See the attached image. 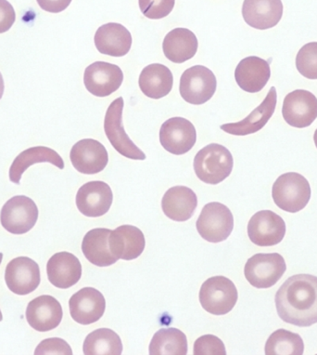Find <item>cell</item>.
<instances>
[{"label":"cell","instance_id":"cell-1","mask_svg":"<svg viewBox=\"0 0 317 355\" xmlns=\"http://www.w3.org/2000/svg\"><path fill=\"white\" fill-rule=\"evenodd\" d=\"M275 302L281 320L300 327L313 326L317 323V277H289L278 289Z\"/></svg>","mask_w":317,"mask_h":355},{"label":"cell","instance_id":"cell-2","mask_svg":"<svg viewBox=\"0 0 317 355\" xmlns=\"http://www.w3.org/2000/svg\"><path fill=\"white\" fill-rule=\"evenodd\" d=\"M234 160L225 146L210 144L205 146L194 158V171L197 177L207 184L217 185L231 174Z\"/></svg>","mask_w":317,"mask_h":355},{"label":"cell","instance_id":"cell-3","mask_svg":"<svg viewBox=\"0 0 317 355\" xmlns=\"http://www.w3.org/2000/svg\"><path fill=\"white\" fill-rule=\"evenodd\" d=\"M311 195L307 179L296 172L281 175L272 188L275 204L289 213H297L305 209L310 201Z\"/></svg>","mask_w":317,"mask_h":355},{"label":"cell","instance_id":"cell-4","mask_svg":"<svg viewBox=\"0 0 317 355\" xmlns=\"http://www.w3.org/2000/svg\"><path fill=\"white\" fill-rule=\"evenodd\" d=\"M239 299L237 289L230 279L214 277L205 281L199 291V302L206 312L214 315L230 313Z\"/></svg>","mask_w":317,"mask_h":355},{"label":"cell","instance_id":"cell-5","mask_svg":"<svg viewBox=\"0 0 317 355\" xmlns=\"http://www.w3.org/2000/svg\"><path fill=\"white\" fill-rule=\"evenodd\" d=\"M196 226L199 236L206 241L223 242L233 231V215L225 205L212 202L202 209Z\"/></svg>","mask_w":317,"mask_h":355},{"label":"cell","instance_id":"cell-6","mask_svg":"<svg viewBox=\"0 0 317 355\" xmlns=\"http://www.w3.org/2000/svg\"><path fill=\"white\" fill-rule=\"evenodd\" d=\"M287 271L283 257L278 253L255 254L246 262V279L256 288H269L281 279Z\"/></svg>","mask_w":317,"mask_h":355},{"label":"cell","instance_id":"cell-7","mask_svg":"<svg viewBox=\"0 0 317 355\" xmlns=\"http://www.w3.org/2000/svg\"><path fill=\"white\" fill-rule=\"evenodd\" d=\"M124 99L117 98L109 106L104 119V130L114 148L123 157L133 160H145L146 155L133 143L123 125Z\"/></svg>","mask_w":317,"mask_h":355},{"label":"cell","instance_id":"cell-8","mask_svg":"<svg viewBox=\"0 0 317 355\" xmlns=\"http://www.w3.org/2000/svg\"><path fill=\"white\" fill-rule=\"evenodd\" d=\"M217 87V78L212 71L202 65H195L183 73L179 92L185 102L201 105L212 99Z\"/></svg>","mask_w":317,"mask_h":355},{"label":"cell","instance_id":"cell-9","mask_svg":"<svg viewBox=\"0 0 317 355\" xmlns=\"http://www.w3.org/2000/svg\"><path fill=\"white\" fill-rule=\"evenodd\" d=\"M38 209L26 196H16L5 203L0 212V221L5 230L13 234L28 233L35 227Z\"/></svg>","mask_w":317,"mask_h":355},{"label":"cell","instance_id":"cell-10","mask_svg":"<svg viewBox=\"0 0 317 355\" xmlns=\"http://www.w3.org/2000/svg\"><path fill=\"white\" fill-rule=\"evenodd\" d=\"M286 231L285 221L271 210L257 212L248 221V236L259 247L280 244L285 237Z\"/></svg>","mask_w":317,"mask_h":355},{"label":"cell","instance_id":"cell-11","mask_svg":"<svg viewBox=\"0 0 317 355\" xmlns=\"http://www.w3.org/2000/svg\"><path fill=\"white\" fill-rule=\"evenodd\" d=\"M124 81V73L118 65L96 62L84 70V83L96 97H108L116 92Z\"/></svg>","mask_w":317,"mask_h":355},{"label":"cell","instance_id":"cell-12","mask_svg":"<svg viewBox=\"0 0 317 355\" xmlns=\"http://www.w3.org/2000/svg\"><path fill=\"white\" fill-rule=\"evenodd\" d=\"M196 141V128L190 120L173 117L166 120L161 127L160 143L171 154H187L195 146Z\"/></svg>","mask_w":317,"mask_h":355},{"label":"cell","instance_id":"cell-13","mask_svg":"<svg viewBox=\"0 0 317 355\" xmlns=\"http://www.w3.org/2000/svg\"><path fill=\"white\" fill-rule=\"evenodd\" d=\"M5 281L15 294L26 296L34 292L41 281L39 265L28 257H18L7 265Z\"/></svg>","mask_w":317,"mask_h":355},{"label":"cell","instance_id":"cell-14","mask_svg":"<svg viewBox=\"0 0 317 355\" xmlns=\"http://www.w3.org/2000/svg\"><path fill=\"white\" fill-rule=\"evenodd\" d=\"M282 114L291 127L307 128L317 119V98L305 89H296L285 97Z\"/></svg>","mask_w":317,"mask_h":355},{"label":"cell","instance_id":"cell-15","mask_svg":"<svg viewBox=\"0 0 317 355\" xmlns=\"http://www.w3.org/2000/svg\"><path fill=\"white\" fill-rule=\"evenodd\" d=\"M114 193L110 185L104 182H89L76 193V206L82 214L90 218L105 215L113 204Z\"/></svg>","mask_w":317,"mask_h":355},{"label":"cell","instance_id":"cell-16","mask_svg":"<svg viewBox=\"0 0 317 355\" xmlns=\"http://www.w3.org/2000/svg\"><path fill=\"white\" fill-rule=\"evenodd\" d=\"M70 159L80 173L93 175L104 171L109 162L107 149L100 141L84 139L73 146Z\"/></svg>","mask_w":317,"mask_h":355},{"label":"cell","instance_id":"cell-17","mask_svg":"<svg viewBox=\"0 0 317 355\" xmlns=\"http://www.w3.org/2000/svg\"><path fill=\"white\" fill-rule=\"evenodd\" d=\"M71 316L76 323L91 324L102 318L106 309L103 295L96 288H84L69 300Z\"/></svg>","mask_w":317,"mask_h":355},{"label":"cell","instance_id":"cell-18","mask_svg":"<svg viewBox=\"0 0 317 355\" xmlns=\"http://www.w3.org/2000/svg\"><path fill=\"white\" fill-rule=\"evenodd\" d=\"M27 322L39 332H48L61 324L64 312L61 303L49 295H43L33 300L27 306Z\"/></svg>","mask_w":317,"mask_h":355},{"label":"cell","instance_id":"cell-19","mask_svg":"<svg viewBox=\"0 0 317 355\" xmlns=\"http://www.w3.org/2000/svg\"><path fill=\"white\" fill-rule=\"evenodd\" d=\"M278 95L275 87L270 89L266 99L246 119L236 123H228L221 125V130L235 136H246L258 132L271 119L277 107Z\"/></svg>","mask_w":317,"mask_h":355},{"label":"cell","instance_id":"cell-20","mask_svg":"<svg viewBox=\"0 0 317 355\" xmlns=\"http://www.w3.org/2000/svg\"><path fill=\"white\" fill-rule=\"evenodd\" d=\"M282 15L281 0H244L243 2V19L253 28H273L280 23Z\"/></svg>","mask_w":317,"mask_h":355},{"label":"cell","instance_id":"cell-21","mask_svg":"<svg viewBox=\"0 0 317 355\" xmlns=\"http://www.w3.org/2000/svg\"><path fill=\"white\" fill-rule=\"evenodd\" d=\"M95 45L101 54L111 57L127 55L132 47V35L122 24H103L96 32Z\"/></svg>","mask_w":317,"mask_h":355},{"label":"cell","instance_id":"cell-22","mask_svg":"<svg viewBox=\"0 0 317 355\" xmlns=\"http://www.w3.org/2000/svg\"><path fill=\"white\" fill-rule=\"evenodd\" d=\"M49 282L56 288L67 289L79 282L82 277L80 261L73 254H54L46 264Z\"/></svg>","mask_w":317,"mask_h":355},{"label":"cell","instance_id":"cell-23","mask_svg":"<svg viewBox=\"0 0 317 355\" xmlns=\"http://www.w3.org/2000/svg\"><path fill=\"white\" fill-rule=\"evenodd\" d=\"M271 76L269 62L257 56L242 60L235 70V79L240 89L250 94L261 92Z\"/></svg>","mask_w":317,"mask_h":355},{"label":"cell","instance_id":"cell-24","mask_svg":"<svg viewBox=\"0 0 317 355\" xmlns=\"http://www.w3.org/2000/svg\"><path fill=\"white\" fill-rule=\"evenodd\" d=\"M109 245L117 259L132 261L143 253L146 240L141 229L133 225H122L111 231Z\"/></svg>","mask_w":317,"mask_h":355},{"label":"cell","instance_id":"cell-25","mask_svg":"<svg viewBox=\"0 0 317 355\" xmlns=\"http://www.w3.org/2000/svg\"><path fill=\"white\" fill-rule=\"evenodd\" d=\"M198 206V198L190 188L174 187L163 196L162 209L166 217L174 221H185L192 217Z\"/></svg>","mask_w":317,"mask_h":355},{"label":"cell","instance_id":"cell-26","mask_svg":"<svg viewBox=\"0 0 317 355\" xmlns=\"http://www.w3.org/2000/svg\"><path fill=\"white\" fill-rule=\"evenodd\" d=\"M199 41L195 34L187 28H176L169 32L163 43L166 58L174 64L192 59L198 51Z\"/></svg>","mask_w":317,"mask_h":355},{"label":"cell","instance_id":"cell-27","mask_svg":"<svg viewBox=\"0 0 317 355\" xmlns=\"http://www.w3.org/2000/svg\"><path fill=\"white\" fill-rule=\"evenodd\" d=\"M174 76L165 65L152 64L144 67L139 76L138 85L141 92L150 99H162L172 91Z\"/></svg>","mask_w":317,"mask_h":355},{"label":"cell","instance_id":"cell-28","mask_svg":"<svg viewBox=\"0 0 317 355\" xmlns=\"http://www.w3.org/2000/svg\"><path fill=\"white\" fill-rule=\"evenodd\" d=\"M111 230L96 228L84 236L82 251L87 261L98 267H107L116 263L118 259L114 255L109 245Z\"/></svg>","mask_w":317,"mask_h":355},{"label":"cell","instance_id":"cell-29","mask_svg":"<svg viewBox=\"0 0 317 355\" xmlns=\"http://www.w3.org/2000/svg\"><path fill=\"white\" fill-rule=\"evenodd\" d=\"M37 163H51L60 169L64 168V161L53 149L45 146L32 147L21 152L10 166V180L13 184H20L21 176L27 168Z\"/></svg>","mask_w":317,"mask_h":355},{"label":"cell","instance_id":"cell-30","mask_svg":"<svg viewBox=\"0 0 317 355\" xmlns=\"http://www.w3.org/2000/svg\"><path fill=\"white\" fill-rule=\"evenodd\" d=\"M149 349L150 355H185L187 337L181 330L174 327L163 329L153 336Z\"/></svg>","mask_w":317,"mask_h":355},{"label":"cell","instance_id":"cell-31","mask_svg":"<svg viewBox=\"0 0 317 355\" xmlns=\"http://www.w3.org/2000/svg\"><path fill=\"white\" fill-rule=\"evenodd\" d=\"M83 352L86 355H120L123 352L122 340L114 330L97 329L87 335Z\"/></svg>","mask_w":317,"mask_h":355},{"label":"cell","instance_id":"cell-32","mask_svg":"<svg viewBox=\"0 0 317 355\" xmlns=\"http://www.w3.org/2000/svg\"><path fill=\"white\" fill-rule=\"evenodd\" d=\"M264 352L266 355H302L305 343L296 333L278 329L267 340Z\"/></svg>","mask_w":317,"mask_h":355},{"label":"cell","instance_id":"cell-33","mask_svg":"<svg viewBox=\"0 0 317 355\" xmlns=\"http://www.w3.org/2000/svg\"><path fill=\"white\" fill-rule=\"evenodd\" d=\"M296 67L300 75L308 79H317V42L306 44L296 57Z\"/></svg>","mask_w":317,"mask_h":355},{"label":"cell","instance_id":"cell-34","mask_svg":"<svg viewBox=\"0 0 317 355\" xmlns=\"http://www.w3.org/2000/svg\"><path fill=\"white\" fill-rule=\"evenodd\" d=\"M176 0H138L139 9L152 20L165 18L174 10Z\"/></svg>","mask_w":317,"mask_h":355},{"label":"cell","instance_id":"cell-35","mask_svg":"<svg viewBox=\"0 0 317 355\" xmlns=\"http://www.w3.org/2000/svg\"><path fill=\"white\" fill-rule=\"evenodd\" d=\"M195 355H226V347L219 338L214 335H204L194 343Z\"/></svg>","mask_w":317,"mask_h":355},{"label":"cell","instance_id":"cell-36","mask_svg":"<svg viewBox=\"0 0 317 355\" xmlns=\"http://www.w3.org/2000/svg\"><path fill=\"white\" fill-rule=\"evenodd\" d=\"M35 355H72L73 351L69 344L60 338H46L41 341L35 351Z\"/></svg>","mask_w":317,"mask_h":355},{"label":"cell","instance_id":"cell-37","mask_svg":"<svg viewBox=\"0 0 317 355\" xmlns=\"http://www.w3.org/2000/svg\"><path fill=\"white\" fill-rule=\"evenodd\" d=\"M15 8L7 0H0V34H3L12 28L15 23Z\"/></svg>","mask_w":317,"mask_h":355},{"label":"cell","instance_id":"cell-38","mask_svg":"<svg viewBox=\"0 0 317 355\" xmlns=\"http://www.w3.org/2000/svg\"><path fill=\"white\" fill-rule=\"evenodd\" d=\"M41 9L51 13L64 12L70 6L72 0H37Z\"/></svg>","mask_w":317,"mask_h":355},{"label":"cell","instance_id":"cell-39","mask_svg":"<svg viewBox=\"0 0 317 355\" xmlns=\"http://www.w3.org/2000/svg\"><path fill=\"white\" fill-rule=\"evenodd\" d=\"M5 91V84L3 76H2L1 73H0V100H1L2 96H3Z\"/></svg>","mask_w":317,"mask_h":355},{"label":"cell","instance_id":"cell-40","mask_svg":"<svg viewBox=\"0 0 317 355\" xmlns=\"http://www.w3.org/2000/svg\"><path fill=\"white\" fill-rule=\"evenodd\" d=\"M2 259H3V254L0 253V264H1ZM3 320V316H2L1 310H0V322Z\"/></svg>","mask_w":317,"mask_h":355},{"label":"cell","instance_id":"cell-41","mask_svg":"<svg viewBox=\"0 0 317 355\" xmlns=\"http://www.w3.org/2000/svg\"><path fill=\"white\" fill-rule=\"evenodd\" d=\"M314 144H316V146L317 148V130H316V132H314Z\"/></svg>","mask_w":317,"mask_h":355}]
</instances>
